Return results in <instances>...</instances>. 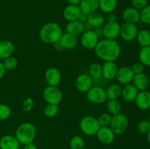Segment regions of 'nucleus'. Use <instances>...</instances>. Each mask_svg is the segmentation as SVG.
<instances>
[{"label":"nucleus","instance_id":"f257e3e1","mask_svg":"<svg viewBox=\"0 0 150 149\" xmlns=\"http://www.w3.org/2000/svg\"><path fill=\"white\" fill-rule=\"evenodd\" d=\"M97 56L104 61H115L121 53V47L116 39H103L94 48Z\"/></svg>","mask_w":150,"mask_h":149},{"label":"nucleus","instance_id":"f03ea898","mask_svg":"<svg viewBox=\"0 0 150 149\" xmlns=\"http://www.w3.org/2000/svg\"><path fill=\"white\" fill-rule=\"evenodd\" d=\"M63 34L61 26L55 22H48L44 24L40 30L39 37L45 44H54L60 40Z\"/></svg>","mask_w":150,"mask_h":149},{"label":"nucleus","instance_id":"7ed1b4c3","mask_svg":"<svg viewBox=\"0 0 150 149\" xmlns=\"http://www.w3.org/2000/svg\"><path fill=\"white\" fill-rule=\"evenodd\" d=\"M36 128L32 123L25 122L17 127L15 137L17 138L20 144L26 145L33 143L36 136Z\"/></svg>","mask_w":150,"mask_h":149},{"label":"nucleus","instance_id":"20e7f679","mask_svg":"<svg viewBox=\"0 0 150 149\" xmlns=\"http://www.w3.org/2000/svg\"><path fill=\"white\" fill-rule=\"evenodd\" d=\"M80 129L87 136L96 135L100 128L98 118L92 115H86L83 117L80 121Z\"/></svg>","mask_w":150,"mask_h":149},{"label":"nucleus","instance_id":"39448f33","mask_svg":"<svg viewBox=\"0 0 150 149\" xmlns=\"http://www.w3.org/2000/svg\"><path fill=\"white\" fill-rule=\"evenodd\" d=\"M128 119L124 114L119 113L113 115L109 127L116 135H120L127 131L128 128Z\"/></svg>","mask_w":150,"mask_h":149},{"label":"nucleus","instance_id":"423d86ee","mask_svg":"<svg viewBox=\"0 0 150 149\" xmlns=\"http://www.w3.org/2000/svg\"><path fill=\"white\" fill-rule=\"evenodd\" d=\"M42 96L48 104L59 105L62 100V93L57 86H47L42 92Z\"/></svg>","mask_w":150,"mask_h":149},{"label":"nucleus","instance_id":"0eeeda50","mask_svg":"<svg viewBox=\"0 0 150 149\" xmlns=\"http://www.w3.org/2000/svg\"><path fill=\"white\" fill-rule=\"evenodd\" d=\"M86 97L89 102L96 105L104 103L107 99L105 89L96 86H93L86 92Z\"/></svg>","mask_w":150,"mask_h":149},{"label":"nucleus","instance_id":"6e6552de","mask_svg":"<svg viewBox=\"0 0 150 149\" xmlns=\"http://www.w3.org/2000/svg\"><path fill=\"white\" fill-rule=\"evenodd\" d=\"M138 32L139 30L135 23H125L120 28V36L126 42H131L136 39Z\"/></svg>","mask_w":150,"mask_h":149},{"label":"nucleus","instance_id":"1a4fd4ad","mask_svg":"<svg viewBox=\"0 0 150 149\" xmlns=\"http://www.w3.org/2000/svg\"><path fill=\"white\" fill-rule=\"evenodd\" d=\"M121 25L117 21L106 22L103 27V37L105 39H116L120 34Z\"/></svg>","mask_w":150,"mask_h":149},{"label":"nucleus","instance_id":"9d476101","mask_svg":"<svg viewBox=\"0 0 150 149\" xmlns=\"http://www.w3.org/2000/svg\"><path fill=\"white\" fill-rule=\"evenodd\" d=\"M81 43L82 46L87 50H92L95 48L99 41V37L93 30L83 32L81 34Z\"/></svg>","mask_w":150,"mask_h":149},{"label":"nucleus","instance_id":"9b49d317","mask_svg":"<svg viewBox=\"0 0 150 149\" xmlns=\"http://www.w3.org/2000/svg\"><path fill=\"white\" fill-rule=\"evenodd\" d=\"M134 75L135 74L132 70L131 67L124 66V67L118 68L116 78L120 84L127 85L133 82Z\"/></svg>","mask_w":150,"mask_h":149},{"label":"nucleus","instance_id":"f8f14e48","mask_svg":"<svg viewBox=\"0 0 150 149\" xmlns=\"http://www.w3.org/2000/svg\"><path fill=\"white\" fill-rule=\"evenodd\" d=\"M76 89L81 93H86L93 86V79L86 73L78 76L76 80Z\"/></svg>","mask_w":150,"mask_h":149},{"label":"nucleus","instance_id":"ddd939ff","mask_svg":"<svg viewBox=\"0 0 150 149\" xmlns=\"http://www.w3.org/2000/svg\"><path fill=\"white\" fill-rule=\"evenodd\" d=\"M45 80L48 86H57L62 80L61 72L56 67H50L45 72Z\"/></svg>","mask_w":150,"mask_h":149},{"label":"nucleus","instance_id":"4468645a","mask_svg":"<svg viewBox=\"0 0 150 149\" xmlns=\"http://www.w3.org/2000/svg\"><path fill=\"white\" fill-rule=\"evenodd\" d=\"M96 135L100 143L108 145L114 141L116 134L109 127H103L99 129Z\"/></svg>","mask_w":150,"mask_h":149},{"label":"nucleus","instance_id":"2eb2a0df","mask_svg":"<svg viewBox=\"0 0 150 149\" xmlns=\"http://www.w3.org/2000/svg\"><path fill=\"white\" fill-rule=\"evenodd\" d=\"M118 71V67L114 61H105L102 65V76L106 80L114 79Z\"/></svg>","mask_w":150,"mask_h":149},{"label":"nucleus","instance_id":"dca6fc26","mask_svg":"<svg viewBox=\"0 0 150 149\" xmlns=\"http://www.w3.org/2000/svg\"><path fill=\"white\" fill-rule=\"evenodd\" d=\"M135 102L139 109L146 110L150 108V92L148 91H139L135 99Z\"/></svg>","mask_w":150,"mask_h":149},{"label":"nucleus","instance_id":"f3484780","mask_svg":"<svg viewBox=\"0 0 150 149\" xmlns=\"http://www.w3.org/2000/svg\"><path fill=\"white\" fill-rule=\"evenodd\" d=\"M122 18L125 23L136 24L140 20V11L133 7H127L122 13Z\"/></svg>","mask_w":150,"mask_h":149},{"label":"nucleus","instance_id":"a211bd4d","mask_svg":"<svg viewBox=\"0 0 150 149\" xmlns=\"http://www.w3.org/2000/svg\"><path fill=\"white\" fill-rule=\"evenodd\" d=\"M81 13V11L79 5L69 4L63 10V17L67 21H73L78 20Z\"/></svg>","mask_w":150,"mask_h":149},{"label":"nucleus","instance_id":"6ab92c4d","mask_svg":"<svg viewBox=\"0 0 150 149\" xmlns=\"http://www.w3.org/2000/svg\"><path fill=\"white\" fill-rule=\"evenodd\" d=\"M133 84L136 86V89L139 91H146L149 88L150 80L149 77L145 73H140L134 75L133 80Z\"/></svg>","mask_w":150,"mask_h":149},{"label":"nucleus","instance_id":"aec40b11","mask_svg":"<svg viewBox=\"0 0 150 149\" xmlns=\"http://www.w3.org/2000/svg\"><path fill=\"white\" fill-rule=\"evenodd\" d=\"M20 143L15 136L4 135L0 139V149H19Z\"/></svg>","mask_w":150,"mask_h":149},{"label":"nucleus","instance_id":"412c9836","mask_svg":"<svg viewBox=\"0 0 150 149\" xmlns=\"http://www.w3.org/2000/svg\"><path fill=\"white\" fill-rule=\"evenodd\" d=\"M139 92V91L136 89L134 85L129 83V84L125 85L124 88H122V96L126 102H131L135 101Z\"/></svg>","mask_w":150,"mask_h":149},{"label":"nucleus","instance_id":"4be33fe9","mask_svg":"<svg viewBox=\"0 0 150 149\" xmlns=\"http://www.w3.org/2000/svg\"><path fill=\"white\" fill-rule=\"evenodd\" d=\"M79 7L82 13L89 15L99 9V0H81Z\"/></svg>","mask_w":150,"mask_h":149},{"label":"nucleus","instance_id":"5701e85b","mask_svg":"<svg viewBox=\"0 0 150 149\" xmlns=\"http://www.w3.org/2000/svg\"><path fill=\"white\" fill-rule=\"evenodd\" d=\"M15 46L10 40L0 41V59H5L13 56Z\"/></svg>","mask_w":150,"mask_h":149},{"label":"nucleus","instance_id":"b1692460","mask_svg":"<svg viewBox=\"0 0 150 149\" xmlns=\"http://www.w3.org/2000/svg\"><path fill=\"white\" fill-rule=\"evenodd\" d=\"M65 30L67 33L77 37L84 32L83 23L78 20L70 21L66 25Z\"/></svg>","mask_w":150,"mask_h":149},{"label":"nucleus","instance_id":"393cba45","mask_svg":"<svg viewBox=\"0 0 150 149\" xmlns=\"http://www.w3.org/2000/svg\"><path fill=\"white\" fill-rule=\"evenodd\" d=\"M60 42H62L64 49L72 50L77 46L78 38L76 36L65 32V33H63L60 39Z\"/></svg>","mask_w":150,"mask_h":149},{"label":"nucleus","instance_id":"a878e982","mask_svg":"<svg viewBox=\"0 0 150 149\" xmlns=\"http://www.w3.org/2000/svg\"><path fill=\"white\" fill-rule=\"evenodd\" d=\"M105 17L102 13L96 11L88 15L87 22L92 26V28L101 27L105 23Z\"/></svg>","mask_w":150,"mask_h":149},{"label":"nucleus","instance_id":"bb28decb","mask_svg":"<svg viewBox=\"0 0 150 149\" xmlns=\"http://www.w3.org/2000/svg\"><path fill=\"white\" fill-rule=\"evenodd\" d=\"M122 88L120 84H117V83L111 84L105 90L107 99L109 100L110 99H118L122 96Z\"/></svg>","mask_w":150,"mask_h":149},{"label":"nucleus","instance_id":"cd10ccee","mask_svg":"<svg viewBox=\"0 0 150 149\" xmlns=\"http://www.w3.org/2000/svg\"><path fill=\"white\" fill-rule=\"evenodd\" d=\"M117 0H99V9L104 13H111L115 10Z\"/></svg>","mask_w":150,"mask_h":149},{"label":"nucleus","instance_id":"c85d7f7f","mask_svg":"<svg viewBox=\"0 0 150 149\" xmlns=\"http://www.w3.org/2000/svg\"><path fill=\"white\" fill-rule=\"evenodd\" d=\"M136 39L139 45L142 47L150 46V31L142 29L139 31L136 36Z\"/></svg>","mask_w":150,"mask_h":149},{"label":"nucleus","instance_id":"c756f323","mask_svg":"<svg viewBox=\"0 0 150 149\" xmlns=\"http://www.w3.org/2000/svg\"><path fill=\"white\" fill-rule=\"evenodd\" d=\"M107 110L111 115H115L121 113L122 105L117 99H110L106 105Z\"/></svg>","mask_w":150,"mask_h":149},{"label":"nucleus","instance_id":"7c9ffc66","mask_svg":"<svg viewBox=\"0 0 150 149\" xmlns=\"http://www.w3.org/2000/svg\"><path fill=\"white\" fill-rule=\"evenodd\" d=\"M139 61L144 67H150V46L142 47L139 53Z\"/></svg>","mask_w":150,"mask_h":149},{"label":"nucleus","instance_id":"2f4dec72","mask_svg":"<svg viewBox=\"0 0 150 149\" xmlns=\"http://www.w3.org/2000/svg\"><path fill=\"white\" fill-rule=\"evenodd\" d=\"M89 74L92 79H96L102 76V65L98 63H92L89 67Z\"/></svg>","mask_w":150,"mask_h":149},{"label":"nucleus","instance_id":"473e14b6","mask_svg":"<svg viewBox=\"0 0 150 149\" xmlns=\"http://www.w3.org/2000/svg\"><path fill=\"white\" fill-rule=\"evenodd\" d=\"M85 142L81 136L75 135L70 141V147L71 149H84Z\"/></svg>","mask_w":150,"mask_h":149},{"label":"nucleus","instance_id":"72a5a7b5","mask_svg":"<svg viewBox=\"0 0 150 149\" xmlns=\"http://www.w3.org/2000/svg\"><path fill=\"white\" fill-rule=\"evenodd\" d=\"M59 112V107L57 105L53 104H48L44 108L43 112L45 116L48 118H54L57 115Z\"/></svg>","mask_w":150,"mask_h":149},{"label":"nucleus","instance_id":"f704fd0d","mask_svg":"<svg viewBox=\"0 0 150 149\" xmlns=\"http://www.w3.org/2000/svg\"><path fill=\"white\" fill-rule=\"evenodd\" d=\"M5 67L6 70H13L18 66V60L16 57L11 56L4 59V62H2Z\"/></svg>","mask_w":150,"mask_h":149},{"label":"nucleus","instance_id":"c9c22d12","mask_svg":"<svg viewBox=\"0 0 150 149\" xmlns=\"http://www.w3.org/2000/svg\"><path fill=\"white\" fill-rule=\"evenodd\" d=\"M140 20L145 24L150 25V4L140 10Z\"/></svg>","mask_w":150,"mask_h":149},{"label":"nucleus","instance_id":"e433bc0d","mask_svg":"<svg viewBox=\"0 0 150 149\" xmlns=\"http://www.w3.org/2000/svg\"><path fill=\"white\" fill-rule=\"evenodd\" d=\"M112 116L109 113H102L98 116V121L100 127H109L111 122Z\"/></svg>","mask_w":150,"mask_h":149},{"label":"nucleus","instance_id":"4c0bfd02","mask_svg":"<svg viewBox=\"0 0 150 149\" xmlns=\"http://www.w3.org/2000/svg\"><path fill=\"white\" fill-rule=\"evenodd\" d=\"M11 115V109L5 104H0V121H4Z\"/></svg>","mask_w":150,"mask_h":149},{"label":"nucleus","instance_id":"58836bf2","mask_svg":"<svg viewBox=\"0 0 150 149\" xmlns=\"http://www.w3.org/2000/svg\"><path fill=\"white\" fill-rule=\"evenodd\" d=\"M138 130L142 134H147L150 131V122L148 120H143L138 124Z\"/></svg>","mask_w":150,"mask_h":149},{"label":"nucleus","instance_id":"ea45409f","mask_svg":"<svg viewBox=\"0 0 150 149\" xmlns=\"http://www.w3.org/2000/svg\"><path fill=\"white\" fill-rule=\"evenodd\" d=\"M34 107V100L32 98L27 97L23 100L22 103V108L26 112H30Z\"/></svg>","mask_w":150,"mask_h":149},{"label":"nucleus","instance_id":"a19ab883","mask_svg":"<svg viewBox=\"0 0 150 149\" xmlns=\"http://www.w3.org/2000/svg\"><path fill=\"white\" fill-rule=\"evenodd\" d=\"M148 1L149 0H131V5L132 7L140 11L148 5Z\"/></svg>","mask_w":150,"mask_h":149},{"label":"nucleus","instance_id":"79ce46f5","mask_svg":"<svg viewBox=\"0 0 150 149\" xmlns=\"http://www.w3.org/2000/svg\"><path fill=\"white\" fill-rule=\"evenodd\" d=\"M131 69L133 70V72H134L135 74H140V73H143L144 71V65L142 64V63L139 61V62H136L131 66Z\"/></svg>","mask_w":150,"mask_h":149},{"label":"nucleus","instance_id":"37998d69","mask_svg":"<svg viewBox=\"0 0 150 149\" xmlns=\"http://www.w3.org/2000/svg\"><path fill=\"white\" fill-rule=\"evenodd\" d=\"M54 45V48L55 51H59V52H60V51H62L64 49V47H63L62 44V42L59 41H58V42H55L54 44H53Z\"/></svg>","mask_w":150,"mask_h":149},{"label":"nucleus","instance_id":"c03bdc74","mask_svg":"<svg viewBox=\"0 0 150 149\" xmlns=\"http://www.w3.org/2000/svg\"><path fill=\"white\" fill-rule=\"evenodd\" d=\"M117 15L114 14L113 13H108V15H107L106 20L107 22H113V21H117Z\"/></svg>","mask_w":150,"mask_h":149},{"label":"nucleus","instance_id":"a18cd8bd","mask_svg":"<svg viewBox=\"0 0 150 149\" xmlns=\"http://www.w3.org/2000/svg\"><path fill=\"white\" fill-rule=\"evenodd\" d=\"M87 18H88V15L85 14V13H81L80 15H79V18H78V20H79L80 22H81V23H85V22L87 21Z\"/></svg>","mask_w":150,"mask_h":149},{"label":"nucleus","instance_id":"49530a36","mask_svg":"<svg viewBox=\"0 0 150 149\" xmlns=\"http://www.w3.org/2000/svg\"><path fill=\"white\" fill-rule=\"evenodd\" d=\"M6 72V69L2 62H0V80L4 76Z\"/></svg>","mask_w":150,"mask_h":149},{"label":"nucleus","instance_id":"de8ad7c7","mask_svg":"<svg viewBox=\"0 0 150 149\" xmlns=\"http://www.w3.org/2000/svg\"><path fill=\"white\" fill-rule=\"evenodd\" d=\"M94 32H95L97 35H98V37H100L103 36V27H98L95 28V29H94Z\"/></svg>","mask_w":150,"mask_h":149},{"label":"nucleus","instance_id":"09e8293b","mask_svg":"<svg viewBox=\"0 0 150 149\" xmlns=\"http://www.w3.org/2000/svg\"><path fill=\"white\" fill-rule=\"evenodd\" d=\"M23 149H38V148L37 147L36 145L34 144L33 143H29V144L24 145V147Z\"/></svg>","mask_w":150,"mask_h":149},{"label":"nucleus","instance_id":"8fccbe9b","mask_svg":"<svg viewBox=\"0 0 150 149\" xmlns=\"http://www.w3.org/2000/svg\"><path fill=\"white\" fill-rule=\"evenodd\" d=\"M83 30H84V32H86V31H91L93 30V29H92V26L86 21L83 23Z\"/></svg>","mask_w":150,"mask_h":149},{"label":"nucleus","instance_id":"3c124183","mask_svg":"<svg viewBox=\"0 0 150 149\" xmlns=\"http://www.w3.org/2000/svg\"><path fill=\"white\" fill-rule=\"evenodd\" d=\"M70 4H73V5H79L81 0H67Z\"/></svg>","mask_w":150,"mask_h":149},{"label":"nucleus","instance_id":"603ef678","mask_svg":"<svg viewBox=\"0 0 150 149\" xmlns=\"http://www.w3.org/2000/svg\"><path fill=\"white\" fill-rule=\"evenodd\" d=\"M147 140H148V142H149L150 144V131L147 133Z\"/></svg>","mask_w":150,"mask_h":149},{"label":"nucleus","instance_id":"864d4df0","mask_svg":"<svg viewBox=\"0 0 150 149\" xmlns=\"http://www.w3.org/2000/svg\"><path fill=\"white\" fill-rule=\"evenodd\" d=\"M148 121L150 122V112H149V120H148Z\"/></svg>","mask_w":150,"mask_h":149},{"label":"nucleus","instance_id":"5fc2aeb1","mask_svg":"<svg viewBox=\"0 0 150 149\" xmlns=\"http://www.w3.org/2000/svg\"><path fill=\"white\" fill-rule=\"evenodd\" d=\"M84 149H90V148H84Z\"/></svg>","mask_w":150,"mask_h":149}]
</instances>
